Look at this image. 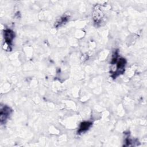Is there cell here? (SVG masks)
Returning a JSON list of instances; mask_svg holds the SVG:
<instances>
[{
    "label": "cell",
    "mask_w": 147,
    "mask_h": 147,
    "mask_svg": "<svg viewBox=\"0 0 147 147\" xmlns=\"http://www.w3.org/2000/svg\"><path fill=\"white\" fill-rule=\"evenodd\" d=\"M11 113V109L7 106H1L0 111V119L1 124L5 123Z\"/></svg>",
    "instance_id": "1"
},
{
    "label": "cell",
    "mask_w": 147,
    "mask_h": 147,
    "mask_svg": "<svg viewBox=\"0 0 147 147\" xmlns=\"http://www.w3.org/2000/svg\"><path fill=\"white\" fill-rule=\"evenodd\" d=\"M3 34H4V39H5V42L7 44L8 47H10L14 38L13 32L11 29H7L4 30Z\"/></svg>",
    "instance_id": "2"
},
{
    "label": "cell",
    "mask_w": 147,
    "mask_h": 147,
    "mask_svg": "<svg viewBox=\"0 0 147 147\" xmlns=\"http://www.w3.org/2000/svg\"><path fill=\"white\" fill-rule=\"evenodd\" d=\"M91 123L89 122H84L80 124L79 132H83L88 129V128L91 125Z\"/></svg>",
    "instance_id": "3"
},
{
    "label": "cell",
    "mask_w": 147,
    "mask_h": 147,
    "mask_svg": "<svg viewBox=\"0 0 147 147\" xmlns=\"http://www.w3.org/2000/svg\"><path fill=\"white\" fill-rule=\"evenodd\" d=\"M68 16H64L63 17H61L60 20L59 21H57L56 24H55V26H60L61 24L66 22L67 21V20H68Z\"/></svg>",
    "instance_id": "4"
}]
</instances>
